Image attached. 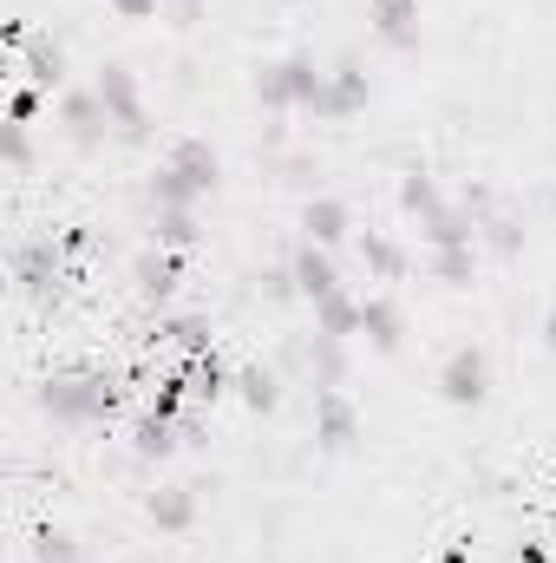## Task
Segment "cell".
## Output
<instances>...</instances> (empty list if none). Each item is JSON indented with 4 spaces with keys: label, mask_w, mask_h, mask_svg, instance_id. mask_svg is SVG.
Here are the masks:
<instances>
[{
    "label": "cell",
    "mask_w": 556,
    "mask_h": 563,
    "mask_svg": "<svg viewBox=\"0 0 556 563\" xmlns=\"http://www.w3.org/2000/svg\"><path fill=\"white\" fill-rule=\"evenodd\" d=\"M59 250H66V256H86V250H92V230H66Z\"/></svg>",
    "instance_id": "cell-33"
},
{
    "label": "cell",
    "mask_w": 556,
    "mask_h": 563,
    "mask_svg": "<svg viewBox=\"0 0 556 563\" xmlns=\"http://www.w3.org/2000/svg\"><path fill=\"white\" fill-rule=\"evenodd\" d=\"M256 99H263L269 112H288V106H294V92H288V59H276V66L256 73Z\"/></svg>",
    "instance_id": "cell-25"
},
{
    "label": "cell",
    "mask_w": 556,
    "mask_h": 563,
    "mask_svg": "<svg viewBox=\"0 0 556 563\" xmlns=\"http://www.w3.org/2000/svg\"><path fill=\"white\" fill-rule=\"evenodd\" d=\"M112 13H119V20H151L157 0H112Z\"/></svg>",
    "instance_id": "cell-32"
},
{
    "label": "cell",
    "mask_w": 556,
    "mask_h": 563,
    "mask_svg": "<svg viewBox=\"0 0 556 563\" xmlns=\"http://www.w3.org/2000/svg\"><path fill=\"white\" fill-rule=\"evenodd\" d=\"M26 164H33V139H26V125L7 119V170H26Z\"/></svg>",
    "instance_id": "cell-30"
},
{
    "label": "cell",
    "mask_w": 556,
    "mask_h": 563,
    "mask_svg": "<svg viewBox=\"0 0 556 563\" xmlns=\"http://www.w3.org/2000/svg\"><path fill=\"white\" fill-rule=\"evenodd\" d=\"M544 347L556 354V301H551V314H544Z\"/></svg>",
    "instance_id": "cell-35"
},
{
    "label": "cell",
    "mask_w": 556,
    "mask_h": 563,
    "mask_svg": "<svg viewBox=\"0 0 556 563\" xmlns=\"http://www.w3.org/2000/svg\"><path fill=\"white\" fill-rule=\"evenodd\" d=\"M478 269V250H432V282H445V288H465Z\"/></svg>",
    "instance_id": "cell-24"
},
{
    "label": "cell",
    "mask_w": 556,
    "mask_h": 563,
    "mask_svg": "<svg viewBox=\"0 0 556 563\" xmlns=\"http://www.w3.org/2000/svg\"><path fill=\"white\" fill-rule=\"evenodd\" d=\"M151 236H157V250H190L197 243V217L190 210H157V230Z\"/></svg>",
    "instance_id": "cell-23"
},
{
    "label": "cell",
    "mask_w": 556,
    "mask_h": 563,
    "mask_svg": "<svg viewBox=\"0 0 556 563\" xmlns=\"http://www.w3.org/2000/svg\"><path fill=\"white\" fill-rule=\"evenodd\" d=\"M33 563H79V544L66 531H40L33 538Z\"/></svg>",
    "instance_id": "cell-27"
},
{
    "label": "cell",
    "mask_w": 556,
    "mask_h": 563,
    "mask_svg": "<svg viewBox=\"0 0 556 563\" xmlns=\"http://www.w3.org/2000/svg\"><path fill=\"white\" fill-rule=\"evenodd\" d=\"M157 341H170V347H184V354H210V321L177 314V321H164V328H157Z\"/></svg>",
    "instance_id": "cell-22"
},
{
    "label": "cell",
    "mask_w": 556,
    "mask_h": 563,
    "mask_svg": "<svg viewBox=\"0 0 556 563\" xmlns=\"http://www.w3.org/2000/svg\"><path fill=\"white\" fill-rule=\"evenodd\" d=\"M485 243H491L498 256H518V250H524V223H511V217H491V223H485Z\"/></svg>",
    "instance_id": "cell-28"
},
{
    "label": "cell",
    "mask_w": 556,
    "mask_h": 563,
    "mask_svg": "<svg viewBox=\"0 0 556 563\" xmlns=\"http://www.w3.org/2000/svg\"><path fill=\"white\" fill-rule=\"evenodd\" d=\"M518 563H551V551H544V544L531 538V544H518Z\"/></svg>",
    "instance_id": "cell-34"
},
{
    "label": "cell",
    "mask_w": 556,
    "mask_h": 563,
    "mask_svg": "<svg viewBox=\"0 0 556 563\" xmlns=\"http://www.w3.org/2000/svg\"><path fill=\"white\" fill-rule=\"evenodd\" d=\"M354 432H360V420H354V407H347V394H321L314 400V439L327 445V452H347L354 445Z\"/></svg>",
    "instance_id": "cell-10"
},
{
    "label": "cell",
    "mask_w": 556,
    "mask_h": 563,
    "mask_svg": "<svg viewBox=\"0 0 556 563\" xmlns=\"http://www.w3.org/2000/svg\"><path fill=\"white\" fill-rule=\"evenodd\" d=\"M301 230H308V243L334 250V243L347 236V203H341V197H314V203L301 210Z\"/></svg>",
    "instance_id": "cell-14"
},
{
    "label": "cell",
    "mask_w": 556,
    "mask_h": 563,
    "mask_svg": "<svg viewBox=\"0 0 556 563\" xmlns=\"http://www.w3.org/2000/svg\"><path fill=\"white\" fill-rule=\"evenodd\" d=\"M236 394H243L249 413H276L281 407V380L269 374V367H243V374H236Z\"/></svg>",
    "instance_id": "cell-20"
},
{
    "label": "cell",
    "mask_w": 556,
    "mask_h": 563,
    "mask_svg": "<svg viewBox=\"0 0 556 563\" xmlns=\"http://www.w3.org/2000/svg\"><path fill=\"white\" fill-rule=\"evenodd\" d=\"M367 20L380 26V40L407 46V40L419 33V0H367Z\"/></svg>",
    "instance_id": "cell-17"
},
{
    "label": "cell",
    "mask_w": 556,
    "mask_h": 563,
    "mask_svg": "<svg viewBox=\"0 0 556 563\" xmlns=\"http://www.w3.org/2000/svg\"><path fill=\"white\" fill-rule=\"evenodd\" d=\"M184 380H190V394H197V400H223V394L236 387V374L223 367V354H216V347H210V354H190Z\"/></svg>",
    "instance_id": "cell-18"
},
{
    "label": "cell",
    "mask_w": 556,
    "mask_h": 563,
    "mask_svg": "<svg viewBox=\"0 0 556 563\" xmlns=\"http://www.w3.org/2000/svg\"><path fill=\"white\" fill-rule=\"evenodd\" d=\"M419 236H425L432 250H471V243H478V223H471V210H465V203H458V210H452V203H438L432 217H419Z\"/></svg>",
    "instance_id": "cell-9"
},
{
    "label": "cell",
    "mask_w": 556,
    "mask_h": 563,
    "mask_svg": "<svg viewBox=\"0 0 556 563\" xmlns=\"http://www.w3.org/2000/svg\"><path fill=\"white\" fill-rule=\"evenodd\" d=\"M203 20V0H170V26H197Z\"/></svg>",
    "instance_id": "cell-31"
},
{
    "label": "cell",
    "mask_w": 556,
    "mask_h": 563,
    "mask_svg": "<svg viewBox=\"0 0 556 563\" xmlns=\"http://www.w3.org/2000/svg\"><path fill=\"white\" fill-rule=\"evenodd\" d=\"M551 210H556V197H551Z\"/></svg>",
    "instance_id": "cell-36"
},
{
    "label": "cell",
    "mask_w": 556,
    "mask_h": 563,
    "mask_svg": "<svg viewBox=\"0 0 556 563\" xmlns=\"http://www.w3.org/2000/svg\"><path fill=\"white\" fill-rule=\"evenodd\" d=\"M360 334H367L380 354H393L400 334H407V321H400V308H393L387 295H367V301H360Z\"/></svg>",
    "instance_id": "cell-13"
},
{
    "label": "cell",
    "mask_w": 556,
    "mask_h": 563,
    "mask_svg": "<svg viewBox=\"0 0 556 563\" xmlns=\"http://www.w3.org/2000/svg\"><path fill=\"white\" fill-rule=\"evenodd\" d=\"M360 263H367L380 282H400V276H407V250H400L393 236H360Z\"/></svg>",
    "instance_id": "cell-21"
},
{
    "label": "cell",
    "mask_w": 556,
    "mask_h": 563,
    "mask_svg": "<svg viewBox=\"0 0 556 563\" xmlns=\"http://www.w3.org/2000/svg\"><path fill=\"white\" fill-rule=\"evenodd\" d=\"M119 387L105 380V374H86V367H66V374H53L46 387H40V407L53 413V420L79 426V420H112L119 413Z\"/></svg>",
    "instance_id": "cell-2"
},
{
    "label": "cell",
    "mask_w": 556,
    "mask_h": 563,
    "mask_svg": "<svg viewBox=\"0 0 556 563\" xmlns=\"http://www.w3.org/2000/svg\"><path fill=\"white\" fill-rule=\"evenodd\" d=\"M400 210H407V217H432V210H438V184H432L425 170H413V177L400 184Z\"/></svg>",
    "instance_id": "cell-26"
},
{
    "label": "cell",
    "mask_w": 556,
    "mask_h": 563,
    "mask_svg": "<svg viewBox=\"0 0 556 563\" xmlns=\"http://www.w3.org/2000/svg\"><path fill=\"white\" fill-rule=\"evenodd\" d=\"M7 119H13V125H33V119H40V86H13Z\"/></svg>",
    "instance_id": "cell-29"
},
{
    "label": "cell",
    "mask_w": 556,
    "mask_h": 563,
    "mask_svg": "<svg viewBox=\"0 0 556 563\" xmlns=\"http://www.w3.org/2000/svg\"><path fill=\"white\" fill-rule=\"evenodd\" d=\"M92 92L105 99V112H112V132H119V139H144V99H138V79H132L125 66H99Z\"/></svg>",
    "instance_id": "cell-5"
},
{
    "label": "cell",
    "mask_w": 556,
    "mask_h": 563,
    "mask_svg": "<svg viewBox=\"0 0 556 563\" xmlns=\"http://www.w3.org/2000/svg\"><path fill=\"white\" fill-rule=\"evenodd\" d=\"M13 282H20V295H53L59 282H66V250L53 243V236H33V243H20L13 250Z\"/></svg>",
    "instance_id": "cell-4"
},
{
    "label": "cell",
    "mask_w": 556,
    "mask_h": 563,
    "mask_svg": "<svg viewBox=\"0 0 556 563\" xmlns=\"http://www.w3.org/2000/svg\"><path fill=\"white\" fill-rule=\"evenodd\" d=\"M59 125H66L73 144H99L112 132V112H105L99 92H66V99H59Z\"/></svg>",
    "instance_id": "cell-7"
},
{
    "label": "cell",
    "mask_w": 556,
    "mask_h": 563,
    "mask_svg": "<svg viewBox=\"0 0 556 563\" xmlns=\"http://www.w3.org/2000/svg\"><path fill=\"white\" fill-rule=\"evenodd\" d=\"M144 511H151V525H157V531H190V525H197V492H190V485L151 492V505H144Z\"/></svg>",
    "instance_id": "cell-16"
},
{
    "label": "cell",
    "mask_w": 556,
    "mask_h": 563,
    "mask_svg": "<svg viewBox=\"0 0 556 563\" xmlns=\"http://www.w3.org/2000/svg\"><path fill=\"white\" fill-rule=\"evenodd\" d=\"M354 112H367V73L360 59H341L327 73V119H354Z\"/></svg>",
    "instance_id": "cell-12"
},
{
    "label": "cell",
    "mask_w": 556,
    "mask_h": 563,
    "mask_svg": "<svg viewBox=\"0 0 556 563\" xmlns=\"http://www.w3.org/2000/svg\"><path fill=\"white\" fill-rule=\"evenodd\" d=\"M177 439H184V426L164 420V413H144V420L132 426V452H138V459H170Z\"/></svg>",
    "instance_id": "cell-19"
},
{
    "label": "cell",
    "mask_w": 556,
    "mask_h": 563,
    "mask_svg": "<svg viewBox=\"0 0 556 563\" xmlns=\"http://www.w3.org/2000/svg\"><path fill=\"white\" fill-rule=\"evenodd\" d=\"M216 177H223L216 151H210L203 139H184L157 170H151V197H157V210H190L197 197L216 190Z\"/></svg>",
    "instance_id": "cell-1"
},
{
    "label": "cell",
    "mask_w": 556,
    "mask_h": 563,
    "mask_svg": "<svg viewBox=\"0 0 556 563\" xmlns=\"http://www.w3.org/2000/svg\"><path fill=\"white\" fill-rule=\"evenodd\" d=\"M347 334H360V301L354 295L314 301V341H347Z\"/></svg>",
    "instance_id": "cell-15"
},
{
    "label": "cell",
    "mask_w": 556,
    "mask_h": 563,
    "mask_svg": "<svg viewBox=\"0 0 556 563\" xmlns=\"http://www.w3.org/2000/svg\"><path fill=\"white\" fill-rule=\"evenodd\" d=\"M132 282H138L144 301H170V295H177V282H184L177 250H144L138 263H132Z\"/></svg>",
    "instance_id": "cell-11"
},
{
    "label": "cell",
    "mask_w": 556,
    "mask_h": 563,
    "mask_svg": "<svg viewBox=\"0 0 556 563\" xmlns=\"http://www.w3.org/2000/svg\"><path fill=\"white\" fill-rule=\"evenodd\" d=\"M288 276H294V295H308V301H327V295H341V269H334V256L321 250V243H294V256H288Z\"/></svg>",
    "instance_id": "cell-6"
},
{
    "label": "cell",
    "mask_w": 556,
    "mask_h": 563,
    "mask_svg": "<svg viewBox=\"0 0 556 563\" xmlns=\"http://www.w3.org/2000/svg\"><path fill=\"white\" fill-rule=\"evenodd\" d=\"M288 7H294V0H288Z\"/></svg>",
    "instance_id": "cell-37"
},
{
    "label": "cell",
    "mask_w": 556,
    "mask_h": 563,
    "mask_svg": "<svg viewBox=\"0 0 556 563\" xmlns=\"http://www.w3.org/2000/svg\"><path fill=\"white\" fill-rule=\"evenodd\" d=\"M438 394L452 400V407H478L485 394H491V361H485V347H452L445 354V367H438Z\"/></svg>",
    "instance_id": "cell-3"
},
{
    "label": "cell",
    "mask_w": 556,
    "mask_h": 563,
    "mask_svg": "<svg viewBox=\"0 0 556 563\" xmlns=\"http://www.w3.org/2000/svg\"><path fill=\"white\" fill-rule=\"evenodd\" d=\"M20 73H26V86H40V92L66 86V46H59L53 33H33V40L20 46Z\"/></svg>",
    "instance_id": "cell-8"
}]
</instances>
